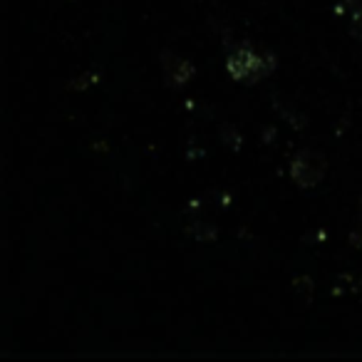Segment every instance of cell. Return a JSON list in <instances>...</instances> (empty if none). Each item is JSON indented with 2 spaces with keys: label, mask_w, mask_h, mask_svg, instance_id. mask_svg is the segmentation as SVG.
I'll return each mask as SVG.
<instances>
[{
  "label": "cell",
  "mask_w": 362,
  "mask_h": 362,
  "mask_svg": "<svg viewBox=\"0 0 362 362\" xmlns=\"http://www.w3.org/2000/svg\"><path fill=\"white\" fill-rule=\"evenodd\" d=\"M192 233H194V236H197L199 238V241H214V238H216V228H214L211 226V223H194V226H192Z\"/></svg>",
  "instance_id": "cell-4"
},
{
  "label": "cell",
  "mask_w": 362,
  "mask_h": 362,
  "mask_svg": "<svg viewBox=\"0 0 362 362\" xmlns=\"http://www.w3.org/2000/svg\"><path fill=\"white\" fill-rule=\"evenodd\" d=\"M350 243H352V246H357V248H362V231L350 233Z\"/></svg>",
  "instance_id": "cell-6"
},
{
  "label": "cell",
  "mask_w": 362,
  "mask_h": 362,
  "mask_svg": "<svg viewBox=\"0 0 362 362\" xmlns=\"http://www.w3.org/2000/svg\"><path fill=\"white\" fill-rule=\"evenodd\" d=\"M161 72H164L166 85L181 87V85H187V82L194 77V65L189 60H184V57L164 50L161 52Z\"/></svg>",
  "instance_id": "cell-3"
},
{
  "label": "cell",
  "mask_w": 362,
  "mask_h": 362,
  "mask_svg": "<svg viewBox=\"0 0 362 362\" xmlns=\"http://www.w3.org/2000/svg\"><path fill=\"white\" fill-rule=\"evenodd\" d=\"M325 171H327L325 156H322L320 151H313V149L298 151V156L291 164V176L300 189L317 187V184L325 179Z\"/></svg>",
  "instance_id": "cell-2"
},
{
  "label": "cell",
  "mask_w": 362,
  "mask_h": 362,
  "mask_svg": "<svg viewBox=\"0 0 362 362\" xmlns=\"http://www.w3.org/2000/svg\"><path fill=\"white\" fill-rule=\"evenodd\" d=\"M226 70L233 80L256 85L258 80H263V77H268L276 70V57L268 55V52H256L251 47H236L228 55Z\"/></svg>",
  "instance_id": "cell-1"
},
{
  "label": "cell",
  "mask_w": 362,
  "mask_h": 362,
  "mask_svg": "<svg viewBox=\"0 0 362 362\" xmlns=\"http://www.w3.org/2000/svg\"><path fill=\"white\" fill-rule=\"evenodd\" d=\"M350 33L357 37V40H362V6L350 16Z\"/></svg>",
  "instance_id": "cell-5"
}]
</instances>
